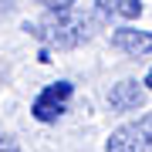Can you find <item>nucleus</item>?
Here are the masks:
<instances>
[{"label": "nucleus", "mask_w": 152, "mask_h": 152, "mask_svg": "<svg viewBox=\"0 0 152 152\" xmlns=\"http://www.w3.org/2000/svg\"><path fill=\"white\" fill-rule=\"evenodd\" d=\"M24 31L31 37H37L41 44H48V48L68 51V48H81L85 41H91L98 24H95L91 14L71 7V10H48L41 20H27Z\"/></svg>", "instance_id": "1"}, {"label": "nucleus", "mask_w": 152, "mask_h": 152, "mask_svg": "<svg viewBox=\"0 0 152 152\" xmlns=\"http://www.w3.org/2000/svg\"><path fill=\"white\" fill-rule=\"evenodd\" d=\"M105 152H152V112L118 125L105 142Z\"/></svg>", "instance_id": "2"}, {"label": "nucleus", "mask_w": 152, "mask_h": 152, "mask_svg": "<svg viewBox=\"0 0 152 152\" xmlns=\"http://www.w3.org/2000/svg\"><path fill=\"white\" fill-rule=\"evenodd\" d=\"M71 95H75V85H71V81H54V85H48V88H44V91H41L37 98H34L31 115H34L37 122H44V125L58 122L61 115L68 112Z\"/></svg>", "instance_id": "3"}, {"label": "nucleus", "mask_w": 152, "mask_h": 152, "mask_svg": "<svg viewBox=\"0 0 152 152\" xmlns=\"http://www.w3.org/2000/svg\"><path fill=\"white\" fill-rule=\"evenodd\" d=\"M108 105H112V112H139L145 105V88L135 78H122L118 85H112Z\"/></svg>", "instance_id": "4"}, {"label": "nucleus", "mask_w": 152, "mask_h": 152, "mask_svg": "<svg viewBox=\"0 0 152 152\" xmlns=\"http://www.w3.org/2000/svg\"><path fill=\"white\" fill-rule=\"evenodd\" d=\"M112 48H118L129 58H145V54H152V31L118 27V31H112Z\"/></svg>", "instance_id": "5"}, {"label": "nucleus", "mask_w": 152, "mask_h": 152, "mask_svg": "<svg viewBox=\"0 0 152 152\" xmlns=\"http://www.w3.org/2000/svg\"><path fill=\"white\" fill-rule=\"evenodd\" d=\"M95 10L118 20H135L142 14V0H95Z\"/></svg>", "instance_id": "6"}, {"label": "nucleus", "mask_w": 152, "mask_h": 152, "mask_svg": "<svg viewBox=\"0 0 152 152\" xmlns=\"http://www.w3.org/2000/svg\"><path fill=\"white\" fill-rule=\"evenodd\" d=\"M37 4H44L48 10H71L78 0H37Z\"/></svg>", "instance_id": "7"}, {"label": "nucleus", "mask_w": 152, "mask_h": 152, "mask_svg": "<svg viewBox=\"0 0 152 152\" xmlns=\"http://www.w3.org/2000/svg\"><path fill=\"white\" fill-rule=\"evenodd\" d=\"M0 152H20L17 139H14V135H7V132H0Z\"/></svg>", "instance_id": "8"}, {"label": "nucleus", "mask_w": 152, "mask_h": 152, "mask_svg": "<svg viewBox=\"0 0 152 152\" xmlns=\"http://www.w3.org/2000/svg\"><path fill=\"white\" fill-rule=\"evenodd\" d=\"M10 7H14L10 0H0V17H4V14H10Z\"/></svg>", "instance_id": "9"}, {"label": "nucleus", "mask_w": 152, "mask_h": 152, "mask_svg": "<svg viewBox=\"0 0 152 152\" xmlns=\"http://www.w3.org/2000/svg\"><path fill=\"white\" fill-rule=\"evenodd\" d=\"M142 85H145L149 91H152V68H149V75H145V81H142Z\"/></svg>", "instance_id": "10"}]
</instances>
